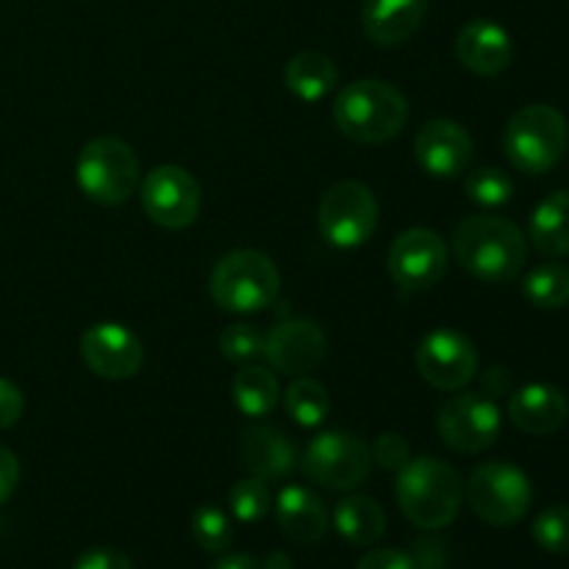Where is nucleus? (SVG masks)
Returning a JSON list of instances; mask_svg holds the SVG:
<instances>
[{"label": "nucleus", "mask_w": 569, "mask_h": 569, "mask_svg": "<svg viewBox=\"0 0 569 569\" xmlns=\"http://www.w3.org/2000/svg\"><path fill=\"white\" fill-rule=\"evenodd\" d=\"M453 256L478 281L511 283L528 261V239L506 217L472 214L456 226Z\"/></svg>", "instance_id": "1"}, {"label": "nucleus", "mask_w": 569, "mask_h": 569, "mask_svg": "<svg viewBox=\"0 0 569 569\" xmlns=\"http://www.w3.org/2000/svg\"><path fill=\"white\" fill-rule=\"evenodd\" d=\"M395 498L411 526L422 531H442L459 517L465 503L461 476L433 456L409 459L398 470Z\"/></svg>", "instance_id": "2"}, {"label": "nucleus", "mask_w": 569, "mask_h": 569, "mask_svg": "<svg viewBox=\"0 0 569 569\" xmlns=\"http://www.w3.org/2000/svg\"><path fill=\"white\" fill-rule=\"evenodd\" d=\"M409 120V100L395 83L361 78L348 83L333 100L339 133L356 144H383L398 137Z\"/></svg>", "instance_id": "3"}, {"label": "nucleus", "mask_w": 569, "mask_h": 569, "mask_svg": "<svg viewBox=\"0 0 569 569\" xmlns=\"http://www.w3.org/2000/svg\"><path fill=\"white\" fill-rule=\"evenodd\" d=\"M209 292L222 311L256 315L276 303L281 292V272L261 250H231L211 270Z\"/></svg>", "instance_id": "4"}, {"label": "nucleus", "mask_w": 569, "mask_h": 569, "mask_svg": "<svg viewBox=\"0 0 569 569\" xmlns=\"http://www.w3.org/2000/svg\"><path fill=\"white\" fill-rule=\"evenodd\" d=\"M569 128L565 114L548 103L522 106L503 131L506 159L526 176L553 170L565 156Z\"/></svg>", "instance_id": "5"}, {"label": "nucleus", "mask_w": 569, "mask_h": 569, "mask_svg": "<svg viewBox=\"0 0 569 569\" xmlns=\"http://www.w3.org/2000/svg\"><path fill=\"white\" fill-rule=\"evenodd\" d=\"M76 183L100 206L126 203L139 187V159L128 142L98 137L87 142L76 161Z\"/></svg>", "instance_id": "6"}, {"label": "nucleus", "mask_w": 569, "mask_h": 569, "mask_svg": "<svg viewBox=\"0 0 569 569\" xmlns=\"http://www.w3.org/2000/svg\"><path fill=\"white\" fill-rule=\"evenodd\" d=\"M465 498L470 500L478 520L495 528H509L531 509V478L509 461H489L472 472Z\"/></svg>", "instance_id": "7"}, {"label": "nucleus", "mask_w": 569, "mask_h": 569, "mask_svg": "<svg viewBox=\"0 0 569 569\" xmlns=\"http://www.w3.org/2000/svg\"><path fill=\"white\" fill-rule=\"evenodd\" d=\"M372 470V448L350 431H322L306 445L303 472L311 483L333 492L361 487Z\"/></svg>", "instance_id": "8"}, {"label": "nucleus", "mask_w": 569, "mask_h": 569, "mask_svg": "<svg viewBox=\"0 0 569 569\" xmlns=\"http://www.w3.org/2000/svg\"><path fill=\"white\" fill-rule=\"evenodd\" d=\"M320 233L339 250L361 248L378 228V200L361 181H339L326 189L317 209Z\"/></svg>", "instance_id": "9"}, {"label": "nucleus", "mask_w": 569, "mask_h": 569, "mask_svg": "<svg viewBox=\"0 0 569 569\" xmlns=\"http://www.w3.org/2000/svg\"><path fill=\"white\" fill-rule=\"evenodd\" d=\"M500 417L498 403L489 395L481 392H461L445 400L437 415L439 439L456 453H483L492 448L495 439L500 437Z\"/></svg>", "instance_id": "10"}, {"label": "nucleus", "mask_w": 569, "mask_h": 569, "mask_svg": "<svg viewBox=\"0 0 569 569\" xmlns=\"http://www.w3.org/2000/svg\"><path fill=\"white\" fill-rule=\"evenodd\" d=\"M387 267L406 292H428L448 270V244L431 228H409L389 244Z\"/></svg>", "instance_id": "11"}, {"label": "nucleus", "mask_w": 569, "mask_h": 569, "mask_svg": "<svg viewBox=\"0 0 569 569\" xmlns=\"http://www.w3.org/2000/svg\"><path fill=\"white\" fill-rule=\"evenodd\" d=\"M142 209L150 222L170 231L189 228L200 214V183L178 164H161L142 181Z\"/></svg>", "instance_id": "12"}, {"label": "nucleus", "mask_w": 569, "mask_h": 569, "mask_svg": "<svg viewBox=\"0 0 569 569\" xmlns=\"http://www.w3.org/2000/svg\"><path fill=\"white\" fill-rule=\"evenodd\" d=\"M415 361L422 381L442 392H459L478 372L476 345L453 328H437L426 333L417 345Z\"/></svg>", "instance_id": "13"}, {"label": "nucleus", "mask_w": 569, "mask_h": 569, "mask_svg": "<svg viewBox=\"0 0 569 569\" xmlns=\"http://www.w3.org/2000/svg\"><path fill=\"white\" fill-rule=\"evenodd\" d=\"M81 359L106 381H128L142 370V339L120 322H94L81 337Z\"/></svg>", "instance_id": "14"}, {"label": "nucleus", "mask_w": 569, "mask_h": 569, "mask_svg": "<svg viewBox=\"0 0 569 569\" xmlns=\"http://www.w3.org/2000/svg\"><path fill=\"white\" fill-rule=\"evenodd\" d=\"M328 356L326 333L311 320L278 322L264 333V359L283 376H306Z\"/></svg>", "instance_id": "15"}, {"label": "nucleus", "mask_w": 569, "mask_h": 569, "mask_svg": "<svg viewBox=\"0 0 569 569\" xmlns=\"http://www.w3.org/2000/svg\"><path fill=\"white\" fill-rule=\"evenodd\" d=\"M476 156V144L465 126L453 120H431L417 131L415 159L428 176L459 178Z\"/></svg>", "instance_id": "16"}, {"label": "nucleus", "mask_w": 569, "mask_h": 569, "mask_svg": "<svg viewBox=\"0 0 569 569\" xmlns=\"http://www.w3.org/2000/svg\"><path fill=\"white\" fill-rule=\"evenodd\" d=\"M456 59L481 78H495L509 70L515 44L509 31L495 20H470L456 37Z\"/></svg>", "instance_id": "17"}, {"label": "nucleus", "mask_w": 569, "mask_h": 569, "mask_svg": "<svg viewBox=\"0 0 569 569\" xmlns=\"http://www.w3.org/2000/svg\"><path fill=\"white\" fill-rule=\"evenodd\" d=\"M569 417L567 395L553 383H528L509 400V420L531 437H550Z\"/></svg>", "instance_id": "18"}, {"label": "nucleus", "mask_w": 569, "mask_h": 569, "mask_svg": "<svg viewBox=\"0 0 569 569\" xmlns=\"http://www.w3.org/2000/svg\"><path fill=\"white\" fill-rule=\"evenodd\" d=\"M428 0H365L361 6V26L370 42L381 48L403 44L422 26Z\"/></svg>", "instance_id": "19"}, {"label": "nucleus", "mask_w": 569, "mask_h": 569, "mask_svg": "<svg viewBox=\"0 0 569 569\" xmlns=\"http://www.w3.org/2000/svg\"><path fill=\"white\" fill-rule=\"evenodd\" d=\"M239 453H242L244 470L261 481H281L295 470V445L289 442L287 433L270 426H256L242 433L239 442Z\"/></svg>", "instance_id": "20"}, {"label": "nucleus", "mask_w": 569, "mask_h": 569, "mask_svg": "<svg viewBox=\"0 0 569 569\" xmlns=\"http://www.w3.org/2000/svg\"><path fill=\"white\" fill-rule=\"evenodd\" d=\"M278 528L287 533L292 542L315 545L328 531V509L311 489L306 487H283L278 498L272 500Z\"/></svg>", "instance_id": "21"}, {"label": "nucleus", "mask_w": 569, "mask_h": 569, "mask_svg": "<svg viewBox=\"0 0 569 569\" xmlns=\"http://www.w3.org/2000/svg\"><path fill=\"white\" fill-rule=\"evenodd\" d=\"M528 239L539 253L550 259L569 256V189H559L539 200L528 226Z\"/></svg>", "instance_id": "22"}, {"label": "nucleus", "mask_w": 569, "mask_h": 569, "mask_svg": "<svg viewBox=\"0 0 569 569\" xmlns=\"http://www.w3.org/2000/svg\"><path fill=\"white\" fill-rule=\"evenodd\" d=\"M339 81V70L320 50H300L283 67V83L303 103H320Z\"/></svg>", "instance_id": "23"}, {"label": "nucleus", "mask_w": 569, "mask_h": 569, "mask_svg": "<svg viewBox=\"0 0 569 569\" xmlns=\"http://www.w3.org/2000/svg\"><path fill=\"white\" fill-rule=\"evenodd\" d=\"M333 528L345 542L356 545V548H370L387 533V515L378 500L367 498V495H350V498L339 500L333 509Z\"/></svg>", "instance_id": "24"}, {"label": "nucleus", "mask_w": 569, "mask_h": 569, "mask_svg": "<svg viewBox=\"0 0 569 569\" xmlns=\"http://www.w3.org/2000/svg\"><path fill=\"white\" fill-rule=\"evenodd\" d=\"M231 398L244 417H267L281 400V383L267 367L248 365L233 376Z\"/></svg>", "instance_id": "25"}, {"label": "nucleus", "mask_w": 569, "mask_h": 569, "mask_svg": "<svg viewBox=\"0 0 569 569\" xmlns=\"http://www.w3.org/2000/svg\"><path fill=\"white\" fill-rule=\"evenodd\" d=\"M522 295L537 309H565L569 306V267L556 261L533 267L522 281Z\"/></svg>", "instance_id": "26"}, {"label": "nucleus", "mask_w": 569, "mask_h": 569, "mask_svg": "<svg viewBox=\"0 0 569 569\" xmlns=\"http://www.w3.org/2000/svg\"><path fill=\"white\" fill-rule=\"evenodd\" d=\"M283 406L300 428L322 426L331 415L328 389L315 378H298V381L289 383L287 392H283Z\"/></svg>", "instance_id": "27"}, {"label": "nucleus", "mask_w": 569, "mask_h": 569, "mask_svg": "<svg viewBox=\"0 0 569 569\" xmlns=\"http://www.w3.org/2000/svg\"><path fill=\"white\" fill-rule=\"evenodd\" d=\"M467 198L483 209H500L515 194V181L498 167H478L465 178Z\"/></svg>", "instance_id": "28"}, {"label": "nucleus", "mask_w": 569, "mask_h": 569, "mask_svg": "<svg viewBox=\"0 0 569 569\" xmlns=\"http://www.w3.org/2000/svg\"><path fill=\"white\" fill-rule=\"evenodd\" d=\"M228 506H231V515L237 517L239 522L253 526V522L264 520L272 509V495L270 489H267V481L253 476L237 481L231 487V492H228Z\"/></svg>", "instance_id": "29"}, {"label": "nucleus", "mask_w": 569, "mask_h": 569, "mask_svg": "<svg viewBox=\"0 0 569 569\" xmlns=\"http://www.w3.org/2000/svg\"><path fill=\"white\" fill-rule=\"evenodd\" d=\"M192 537L200 550L222 556L233 542L231 520H228L217 506H209V503L200 506V509L192 515Z\"/></svg>", "instance_id": "30"}, {"label": "nucleus", "mask_w": 569, "mask_h": 569, "mask_svg": "<svg viewBox=\"0 0 569 569\" xmlns=\"http://www.w3.org/2000/svg\"><path fill=\"white\" fill-rule=\"evenodd\" d=\"M220 345L222 359L233 361V365H248L264 356V333L250 322H233L217 339Z\"/></svg>", "instance_id": "31"}, {"label": "nucleus", "mask_w": 569, "mask_h": 569, "mask_svg": "<svg viewBox=\"0 0 569 569\" xmlns=\"http://www.w3.org/2000/svg\"><path fill=\"white\" fill-rule=\"evenodd\" d=\"M533 542L556 556L569 553V506H548L533 520Z\"/></svg>", "instance_id": "32"}, {"label": "nucleus", "mask_w": 569, "mask_h": 569, "mask_svg": "<svg viewBox=\"0 0 569 569\" xmlns=\"http://www.w3.org/2000/svg\"><path fill=\"white\" fill-rule=\"evenodd\" d=\"M372 459L383 467V470L398 472L400 467H406L409 456V442H406L400 433H381L372 445Z\"/></svg>", "instance_id": "33"}, {"label": "nucleus", "mask_w": 569, "mask_h": 569, "mask_svg": "<svg viewBox=\"0 0 569 569\" xmlns=\"http://www.w3.org/2000/svg\"><path fill=\"white\" fill-rule=\"evenodd\" d=\"M26 409V400H22L20 387L9 378H0V431L17 426Z\"/></svg>", "instance_id": "34"}, {"label": "nucleus", "mask_w": 569, "mask_h": 569, "mask_svg": "<svg viewBox=\"0 0 569 569\" xmlns=\"http://www.w3.org/2000/svg\"><path fill=\"white\" fill-rule=\"evenodd\" d=\"M72 569H133L131 559L114 548H92L78 556Z\"/></svg>", "instance_id": "35"}, {"label": "nucleus", "mask_w": 569, "mask_h": 569, "mask_svg": "<svg viewBox=\"0 0 569 569\" xmlns=\"http://www.w3.org/2000/svg\"><path fill=\"white\" fill-rule=\"evenodd\" d=\"M409 556L415 569H445V565H448V548L433 537L417 539L415 550Z\"/></svg>", "instance_id": "36"}, {"label": "nucleus", "mask_w": 569, "mask_h": 569, "mask_svg": "<svg viewBox=\"0 0 569 569\" xmlns=\"http://www.w3.org/2000/svg\"><path fill=\"white\" fill-rule=\"evenodd\" d=\"M356 569H415V565H411V556L403 553V550L381 548L367 553L365 559L356 565Z\"/></svg>", "instance_id": "37"}, {"label": "nucleus", "mask_w": 569, "mask_h": 569, "mask_svg": "<svg viewBox=\"0 0 569 569\" xmlns=\"http://www.w3.org/2000/svg\"><path fill=\"white\" fill-rule=\"evenodd\" d=\"M17 483H20V461L9 448L0 445V506L14 495Z\"/></svg>", "instance_id": "38"}, {"label": "nucleus", "mask_w": 569, "mask_h": 569, "mask_svg": "<svg viewBox=\"0 0 569 569\" xmlns=\"http://www.w3.org/2000/svg\"><path fill=\"white\" fill-rule=\"evenodd\" d=\"M211 569H261V565L248 553H222Z\"/></svg>", "instance_id": "39"}, {"label": "nucleus", "mask_w": 569, "mask_h": 569, "mask_svg": "<svg viewBox=\"0 0 569 569\" xmlns=\"http://www.w3.org/2000/svg\"><path fill=\"white\" fill-rule=\"evenodd\" d=\"M483 387H487V395L506 392V387H509V376H506V370L495 367V370L487 372V381H483Z\"/></svg>", "instance_id": "40"}, {"label": "nucleus", "mask_w": 569, "mask_h": 569, "mask_svg": "<svg viewBox=\"0 0 569 569\" xmlns=\"http://www.w3.org/2000/svg\"><path fill=\"white\" fill-rule=\"evenodd\" d=\"M261 569H295V567L287 553H270L264 559V565H261Z\"/></svg>", "instance_id": "41"}]
</instances>
